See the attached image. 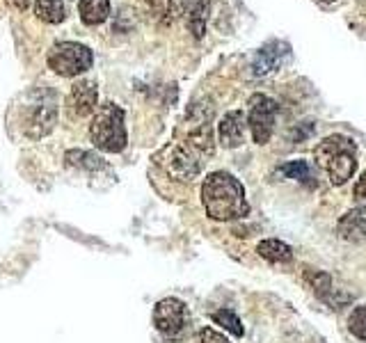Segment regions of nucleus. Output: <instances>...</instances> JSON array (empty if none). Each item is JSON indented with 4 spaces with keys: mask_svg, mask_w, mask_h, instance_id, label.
Masks as SVG:
<instances>
[{
    "mask_svg": "<svg viewBox=\"0 0 366 343\" xmlns=\"http://www.w3.org/2000/svg\"><path fill=\"white\" fill-rule=\"evenodd\" d=\"M202 204L206 215L217 222L240 220L249 213L245 188L229 172H211L202 183Z\"/></svg>",
    "mask_w": 366,
    "mask_h": 343,
    "instance_id": "nucleus-1",
    "label": "nucleus"
},
{
    "mask_svg": "<svg viewBox=\"0 0 366 343\" xmlns=\"http://www.w3.org/2000/svg\"><path fill=\"white\" fill-rule=\"evenodd\" d=\"M165 167L172 177L181 181H192L202 174L204 165L213 156V133L211 124H199L183 140L167 149Z\"/></svg>",
    "mask_w": 366,
    "mask_h": 343,
    "instance_id": "nucleus-2",
    "label": "nucleus"
},
{
    "mask_svg": "<svg viewBox=\"0 0 366 343\" xmlns=\"http://www.w3.org/2000/svg\"><path fill=\"white\" fill-rule=\"evenodd\" d=\"M316 165L327 174L332 186L348 183L357 169V146L346 135H330L314 149Z\"/></svg>",
    "mask_w": 366,
    "mask_h": 343,
    "instance_id": "nucleus-3",
    "label": "nucleus"
},
{
    "mask_svg": "<svg viewBox=\"0 0 366 343\" xmlns=\"http://www.w3.org/2000/svg\"><path fill=\"white\" fill-rule=\"evenodd\" d=\"M89 137L94 146L108 154H119L129 142L126 137V126H124V110L114 103H106L101 106L92 119L89 126Z\"/></svg>",
    "mask_w": 366,
    "mask_h": 343,
    "instance_id": "nucleus-4",
    "label": "nucleus"
},
{
    "mask_svg": "<svg viewBox=\"0 0 366 343\" xmlns=\"http://www.w3.org/2000/svg\"><path fill=\"white\" fill-rule=\"evenodd\" d=\"M94 62V55L83 44L76 41H60L55 44L49 53V66L55 74L74 78L78 74H85Z\"/></svg>",
    "mask_w": 366,
    "mask_h": 343,
    "instance_id": "nucleus-5",
    "label": "nucleus"
},
{
    "mask_svg": "<svg viewBox=\"0 0 366 343\" xmlns=\"http://www.w3.org/2000/svg\"><path fill=\"white\" fill-rule=\"evenodd\" d=\"M274 119H277V101H272L266 94H254L249 99L247 126L257 144H266L272 137Z\"/></svg>",
    "mask_w": 366,
    "mask_h": 343,
    "instance_id": "nucleus-6",
    "label": "nucleus"
},
{
    "mask_svg": "<svg viewBox=\"0 0 366 343\" xmlns=\"http://www.w3.org/2000/svg\"><path fill=\"white\" fill-rule=\"evenodd\" d=\"M188 316H186V304L179 297H165L160 300L154 309V325L160 334L167 339H177L183 329H186Z\"/></svg>",
    "mask_w": 366,
    "mask_h": 343,
    "instance_id": "nucleus-7",
    "label": "nucleus"
},
{
    "mask_svg": "<svg viewBox=\"0 0 366 343\" xmlns=\"http://www.w3.org/2000/svg\"><path fill=\"white\" fill-rule=\"evenodd\" d=\"M291 57V46L286 41H268L266 46H261L254 55V62H252V74L254 76H270L274 71L289 62Z\"/></svg>",
    "mask_w": 366,
    "mask_h": 343,
    "instance_id": "nucleus-8",
    "label": "nucleus"
},
{
    "mask_svg": "<svg viewBox=\"0 0 366 343\" xmlns=\"http://www.w3.org/2000/svg\"><path fill=\"white\" fill-rule=\"evenodd\" d=\"M245 129H249V126L243 112L240 110L227 112L220 119V124H217V142L224 149H236L245 142Z\"/></svg>",
    "mask_w": 366,
    "mask_h": 343,
    "instance_id": "nucleus-9",
    "label": "nucleus"
},
{
    "mask_svg": "<svg viewBox=\"0 0 366 343\" xmlns=\"http://www.w3.org/2000/svg\"><path fill=\"white\" fill-rule=\"evenodd\" d=\"M32 110V117L28 121V133L32 137H41L46 135L55 124V117H57V108H55V96L51 91H41V99H37Z\"/></svg>",
    "mask_w": 366,
    "mask_h": 343,
    "instance_id": "nucleus-10",
    "label": "nucleus"
},
{
    "mask_svg": "<svg viewBox=\"0 0 366 343\" xmlns=\"http://www.w3.org/2000/svg\"><path fill=\"white\" fill-rule=\"evenodd\" d=\"M97 85L92 80H80V83L74 85L71 94L66 99L69 112L76 114V117H87V114L94 112L97 108Z\"/></svg>",
    "mask_w": 366,
    "mask_h": 343,
    "instance_id": "nucleus-11",
    "label": "nucleus"
},
{
    "mask_svg": "<svg viewBox=\"0 0 366 343\" xmlns=\"http://www.w3.org/2000/svg\"><path fill=\"white\" fill-rule=\"evenodd\" d=\"M337 234L346 243H366V206L352 209L343 215L337 224Z\"/></svg>",
    "mask_w": 366,
    "mask_h": 343,
    "instance_id": "nucleus-12",
    "label": "nucleus"
},
{
    "mask_svg": "<svg viewBox=\"0 0 366 343\" xmlns=\"http://www.w3.org/2000/svg\"><path fill=\"white\" fill-rule=\"evenodd\" d=\"M78 11L85 26H99L110 14V0H78Z\"/></svg>",
    "mask_w": 366,
    "mask_h": 343,
    "instance_id": "nucleus-13",
    "label": "nucleus"
},
{
    "mask_svg": "<svg viewBox=\"0 0 366 343\" xmlns=\"http://www.w3.org/2000/svg\"><path fill=\"white\" fill-rule=\"evenodd\" d=\"M257 254L263 257L266 261H270V263H289V261H293V249L286 243H282V240H277V238L261 240V243L257 245Z\"/></svg>",
    "mask_w": 366,
    "mask_h": 343,
    "instance_id": "nucleus-14",
    "label": "nucleus"
},
{
    "mask_svg": "<svg viewBox=\"0 0 366 343\" xmlns=\"http://www.w3.org/2000/svg\"><path fill=\"white\" fill-rule=\"evenodd\" d=\"M277 174L286 177V179H293V181H300V183H312L314 179V172H312V165L307 163V160H289V163H284Z\"/></svg>",
    "mask_w": 366,
    "mask_h": 343,
    "instance_id": "nucleus-15",
    "label": "nucleus"
},
{
    "mask_svg": "<svg viewBox=\"0 0 366 343\" xmlns=\"http://www.w3.org/2000/svg\"><path fill=\"white\" fill-rule=\"evenodd\" d=\"M34 14L46 23H60L64 21V3L62 0H37Z\"/></svg>",
    "mask_w": 366,
    "mask_h": 343,
    "instance_id": "nucleus-16",
    "label": "nucleus"
},
{
    "mask_svg": "<svg viewBox=\"0 0 366 343\" xmlns=\"http://www.w3.org/2000/svg\"><path fill=\"white\" fill-rule=\"evenodd\" d=\"M206 11H209V0H197V3L188 9V26L194 37H202L206 30V19H209Z\"/></svg>",
    "mask_w": 366,
    "mask_h": 343,
    "instance_id": "nucleus-17",
    "label": "nucleus"
},
{
    "mask_svg": "<svg viewBox=\"0 0 366 343\" xmlns=\"http://www.w3.org/2000/svg\"><path fill=\"white\" fill-rule=\"evenodd\" d=\"M213 323L224 327L227 332H232L234 337H243L245 334V327L240 323V318L232 312V309H220V312L213 314Z\"/></svg>",
    "mask_w": 366,
    "mask_h": 343,
    "instance_id": "nucleus-18",
    "label": "nucleus"
},
{
    "mask_svg": "<svg viewBox=\"0 0 366 343\" xmlns=\"http://www.w3.org/2000/svg\"><path fill=\"white\" fill-rule=\"evenodd\" d=\"M348 329H350L357 339L366 341V304L352 309V314H350V318H348Z\"/></svg>",
    "mask_w": 366,
    "mask_h": 343,
    "instance_id": "nucleus-19",
    "label": "nucleus"
},
{
    "mask_svg": "<svg viewBox=\"0 0 366 343\" xmlns=\"http://www.w3.org/2000/svg\"><path fill=\"white\" fill-rule=\"evenodd\" d=\"M197 343H229V339L224 334H220V332L211 329V327H204V329H199Z\"/></svg>",
    "mask_w": 366,
    "mask_h": 343,
    "instance_id": "nucleus-20",
    "label": "nucleus"
},
{
    "mask_svg": "<svg viewBox=\"0 0 366 343\" xmlns=\"http://www.w3.org/2000/svg\"><path fill=\"white\" fill-rule=\"evenodd\" d=\"M355 197L357 199H366V169H364V174L360 177V181L355 183Z\"/></svg>",
    "mask_w": 366,
    "mask_h": 343,
    "instance_id": "nucleus-21",
    "label": "nucleus"
},
{
    "mask_svg": "<svg viewBox=\"0 0 366 343\" xmlns=\"http://www.w3.org/2000/svg\"><path fill=\"white\" fill-rule=\"evenodd\" d=\"M320 3H335V0H320Z\"/></svg>",
    "mask_w": 366,
    "mask_h": 343,
    "instance_id": "nucleus-22",
    "label": "nucleus"
}]
</instances>
